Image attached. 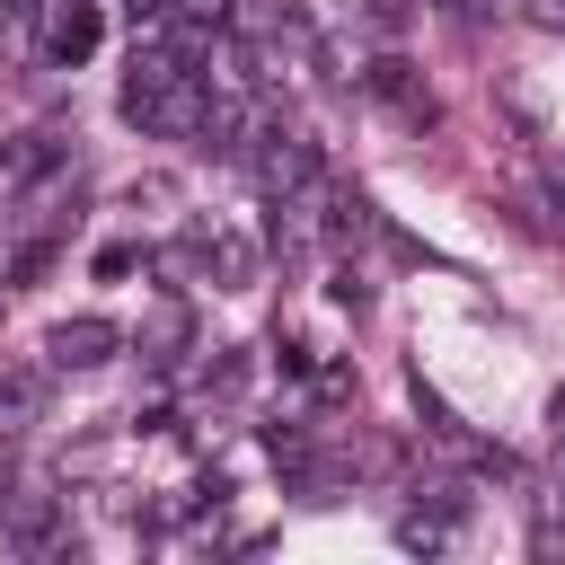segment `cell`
<instances>
[{"instance_id":"obj_1","label":"cell","mask_w":565,"mask_h":565,"mask_svg":"<svg viewBox=\"0 0 565 565\" xmlns=\"http://www.w3.org/2000/svg\"><path fill=\"white\" fill-rule=\"evenodd\" d=\"M0 530H9V547H26V556H53V547H62V494H44V486H18V494H0Z\"/></svg>"},{"instance_id":"obj_9","label":"cell","mask_w":565,"mask_h":565,"mask_svg":"<svg viewBox=\"0 0 565 565\" xmlns=\"http://www.w3.org/2000/svg\"><path fill=\"white\" fill-rule=\"evenodd\" d=\"M547 203H556V212H565V177H547Z\"/></svg>"},{"instance_id":"obj_4","label":"cell","mask_w":565,"mask_h":565,"mask_svg":"<svg viewBox=\"0 0 565 565\" xmlns=\"http://www.w3.org/2000/svg\"><path fill=\"white\" fill-rule=\"evenodd\" d=\"M371 97H380V106H397L406 124H433V97H424V79H415L397 53H388V62H371Z\"/></svg>"},{"instance_id":"obj_8","label":"cell","mask_w":565,"mask_h":565,"mask_svg":"<svg viewBox=\"0 0 565 565\" xmlns=\"http://www.w3.org/2000/svg\"><path fill=\"white\" fill-rule=\"evenodd\" d=\"M203 388H212V397H238V388H247V362H238V353H221V362L203 371Z\"/></svg>"},{"instance_id":"obj_3","label":"cell","mask_w":565,"mask_h":565,"mask_svg":"<svg viewBox=\"0 0 565 565\" xmlns=\"http://www.w3.org/2000/svg\"><path fill=\"white\" fill-rule=\"evenodd\" d=\"M185 256H194V265H212L230 291H238V282H256V247H247V238H230V230H185Z\"/></svg>"},{"instance_id":"obj_10","label":"cell","mask_w":565,"mask_h":565,"mask_svg":"<svg viewBox=\"0 0 565 565\" xmlns=\"http://www.w3.org/2000/svg\"><path fill=\"white\" fill-rule=\"evenodd\" d=\"M556 486H565V441H556Z\"/></svg>"},{"instance_id":"obj_2","label":"cell","mask_w":565,"mask_h":565,"mask_svg":"<svg viewBox=\"0 0 565 565\" xmlns=\"http://www.w3.org/2000/svg\"><path fill=\"white\" fill-rule=\"evenodd\" d=\"M115 344H124L115 318H62V327L44 335V353H53L62 371H97V362H115Z\"/></svg>"},{"instance_id":"obj_7","label":"cell","mask_w":565,"mask_h":565,"mask_svg":"<svg viewBox=\"0 0 565 565\" xmlns=\"http://www.w3.org/2000/svg\"><path fill=\"white\" fill-rule=\"evenodd\" d=\"M88 44H97V9H88V0H71V9L53 18V62H79Z\"/></svg>"},{"instance_id":"obj_6","label":"cell","mask_w":565,"mask_h":565,"mask_svg":"<svg viewBox=\"0 0 565 565\" xmlns=\"http://www.w3.org/2000/svg\"><path fill=\"white\" fill-rule=\"evenodd\" d=\"M185 335H194L185 300H159V309H150V327H141V353H150V362H177V353H185Z\"/></svg>"},{"instance_id":"obj_5","label":"cell","mask_w":565,"mask_h":565,"mask_svg":"<svg viewBox=\"0 0 565 565\" xmlns=\"http://www.w3.org/2000/svg\"><path fill=\"white\" fill-rule=\"evenodd\" d=\"M35 415H44V371H9L0 380V441L35 433Z\"/></svg>"}]
</instances>
